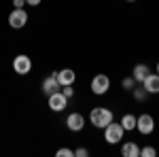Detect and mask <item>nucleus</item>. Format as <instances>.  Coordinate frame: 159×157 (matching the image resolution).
Instances as JSON below:
<instances>
[{
	"mask_svg": "<svg viewBox=\"0 0 159 157\" xmlns=\"http://www.w3.org/2000/svg\"><path fill=\"white\" fill-rule=\"evenodd\" d=\"M72 155H74L72 149H60L57 151V157H72Z\"/></svg>",
	"mask_w": 159,
	"mask_h": 157,
	"instance_id": "obj_19",
	"label": "nucleus"
},
{
	"mask_svg": "<svg viewBox=\"0 0 159 157\" xmlns=\"http://www.w3.org/2000/svg\"><path fill=\"white\" fill-rule=\"evenodd\" d=\"M66 125H68L70 132H81V130L85 127V117H83L81 113H70V115L66 117Z\"/></svg>",
	"mask_w": 159,
	"mask_h": 157,
	"instance_id": "obj_8",
	"label": "nucleus"
},
{
	"mask_svg": "<svg viewBox=\"0 0 159 157\" xmlns=\"http://www.w3.org/2000/svg\"><path fill=\"white\" fill-rule=\"evenodd\" d=\"M89 87H91V91L96 96H104V94H108V89H110V76L108 74H96L91 79Z\"/></svg>",
	"mask_w": 159,
	"mask_h": 157,
	"instance_id": "obj_3",
	"label": "nucleus"
},
{
	"mask_svg": "<svg viewBox=\"0 0 159 157\" xmlns=\"http://www.w3.org/2000/svg\"><path fill=\"white\" fill-rule=\"evenodd\" d=\"M136 130L142 134V136L153 134V130H155V119H153V115H148V113L138 115V117H136Z\"/></svg>",
	"mask_w": 159,
	"mask_h": 157,
	"instance_id": "obj_4",
	"label": "nucleus"
},
{
	"mask_svg": "<svg viewBox=\"0 0 159 157\" xmlns=\"http://www.w3.org/2000/svg\"><path fill=\"white\" fill-rule=\"evenodd\" d=\"M89 121H91V125H93V127L104 130L110 121H115V115H112V110H110V109H104V106H93V109H91V113H89Z\"/></svg>",
	"mask_w": 159,
	"mask_h": 157,
	"instance_id": "obj_1",
	"label": "nucleus"
},
{
	"mask_svg": "<svg viewBox=\"0 0 159 157\" xmlns=\"http://www.w3.org/2000/svg\"><path fill=\"white\" fill-rule=\"evenodd\" d=\"M13 7H15V9H24L25 0H13Z\"/></svg>",
	"mask_w": 159,
	"mask_h": 157,
	"instance_id": "obj_21",
	"label": "nucleus"
},
{
	"mask_svg": "<svg viewBox=\"0 0 159 157\" xmlns=\"http://www.w3.org/2000/svg\"><path fill=\"white\" fill-rule=\"evenodd\" d=\"M134 85H136L134 76H125V79L121 81V87H123V89H127V91H132V89H134Z\"/></svg>",
	"mask_w": 159,
	"mask_h": 157,
	"instance_id": "obj_16",
	"label": "nucleus"
},
{
	"mask_svg": "<svg viewBox=\"0 0 159 157\" xmlns=\"http://www.w3.org/2000/svg\"><path fill=\"white\" fill-rule=\"evenodd\" d=\"M157 74H159V62H157Z\"/></svg>",
	"mask_w": 159,
	"mask_h": 157,
	"instance_id": "obj_23",
	"label": "nucleus"
},
{
	"mask_svg": "<svg viewBox=\"0 0 159 157\" xmlns=\"http://www.w3.org/2000/svg\"><path fill=\"white\" fill-rule=\"evenodd\" d=\"M148 72H151V68H148L147 64H136L134 70H132V76H134L136 83H142V81H144V76H147Z\"/></svg>",
	"mask_w": 159,
	"mask_h": 157,
	"instance_id": "obj_13",
	"label": "nucleus"
},
{
	"mask_svg": "<svg viewBox=\"0 0 159 157\" xmlns=\"http://www.w3.org/2000/svg\"><path fill=\"white\" fill-rule=\"evenodd\" d=\"M119 123L123 125V130H125V132H132V130H136V117H134V115H129V113H127V115H123Z\"/></svg>",
	"mask_w": 159,
	"mask_h": 157,
	"instance_id": "obj_14",
	"label": "nucleus"
},
{
	"mask_svg": "<svg viewBox=\"0 0 159 157\" xmlns=\"http://www.w3.org/2000/svg\"><path fill=\"white\" fill-rule=\"evenodd\" d=\"M47 104H49V109L53 110V113H61V110L68 106V98L60 91H53V94H49L47 96Z\"/></svg>",
	"mask_w": 159,
	"mask_h": 157,
	"instance_id": "obj_6",
	"label": "nucleus"
},
{
	"mask_svg": "<svg viewBox=\"0 0 159 157\" xmlns=\"http://www.w3.org/2000/svg\"><path fill=\"white\" fill-rule=\"evenodd\" d=\"M13 70L19 74V76L30 74V70H32V60H30L25 53H19V55L13 60Z\"/></svg>",
	"mask_w": 159,
	"mask_h": 157,
	"instance_id": "obj_7",
	"label": "nucleus"
},
{
	"mask_svg": "<svg viewBox=\"0 0 159 157\" xmlns=\"http://www.w3.org/2000/svg\"><path fill=\"white\" fill-rule=\"evenodd\" d=\"M132 91H134V98L138 100V102H144V100L148 98V91L144 89V87H138V85H134V89H132Z\"/></svg>",
	"mask_w": 159,
	"mask_h": 157,
	"instance_id": "obj_15",
	"label": "nucleus"
},
{
	"mask_svg": "<svg viewBox=\"0 0 159 157\" xmlns=\"http://www.w3.org/2000/svg\"><path fill=\"white\" fill-rule=\"evenodd\" d=\"M142 87L148 91V96H155V94H159V74L155 72H148L147 76H144V81H142Z\"/></svg>",
	"mask_w": 159,
	"mask_h": 157,
	"instance_id": "obj_9",
	"label": "nucleus"
},
{
	"mask_svg": "<svg viewBox=\"0 0 159 157\" xmlns=\"http://www.w3.org/2000/svg\"><path fill=\"white\" fill-rule=\"evenodd\" d=\"M28 24V11L25 9H13L9 13V25L13 30H21Z\"/></svg>",
	"mask_w": 159,
	"mask_h": 157,
	"instance_id": "obj_5",
	"label": "nucleus"
},
{
	"mask_svg": "<svg viewBox=\"0 0 159 157\" xmlns=\"http://www.w3.org/2000/svg\"><path fill=\"white\" fill-rule=\"evenodd\" d=\"M74 155H76V157H87V155H89V151H87L85 146H79V149L74 151Z\"/></svg>",
	"mask_w": 159,
	"mask_h": 157,
	"instance_id": "obj_20",
	"label": "nucleus"
},
{
	"mask_svg": "<svg viewBox=\"0 0 159 157\" xmlns=\"http://www.w3.org/2000/svg\"><path fill=\"white\" fill-rule=\"evenodd\" d=\"M140 155L142 157H155L157 155V149L155 146H144V149H140Z\"/></svg>",
	"mask_w": 159,
	"mask_h": 157,
	"instance_id": "obj_17",
	"label": "nucleus"
},
{
	"mask_svg": "<svg viewBox=\"0 0 159 157\" xmlns=\"http://www.w3.org/2000/svg\"><path fill=\"white\" fill-rule=\"evenodd\" d=\"M125 2H136V0H125Z\"/></svg>",
	"mask_w": 159,
	"mask_h": 157,
	"instance_id": "obj_24",
	"label": "nucleus"
},
{
	"mask_svg": "<svg viewBox=\"0 0 159 157\" xmlns=\"http://www.w3.org/2000/svg\"><path fill=\"white\" fill-rule=\"evenodd\" d=\"M61 94L70 100V98L74 96V87H72V85H64V87H61Z\"/></svg>",
	"mask_w": 159,
	"mask_h": 157,
	"instance_id": "obj_18",
	"label": "nucleus"
},
{
	"mask_svg": "<svg viewBox=\"0 0 159 157\" xmlns=\"http://www.w3.org/2000/svg\"><path fill=\"white\" fill-rule=\"evenodd\" d=\"M123 134H125V130H123L121 123L110 121L108 125L104 127V140H106L108 145H119V142L123 140Z\"/></svg>",
	"mask_w": 159,
	"mask_h": 157,
	"instance_id": "obj_2",
	"label": "nucleus"
},
{
	"mask_svg": "<svg viewBox=\"0 0 159 157\" xmlns=\"http://www.w3.org/2000/svg\"><path fill=\"white\" fill-rule=\"evenodd\" d=\"M121 155L123 157H138L140 155V146H138V142H136V140H132V142H123Z\"/></svg>",
	"mask_w": 159,
	"mask_h": 157,
	"instance_id": "obj_12",
	"label": "nucleus"
},
{
	"mask_svg": "<svg viewBox=\"0 0 159 157\" xmlns=\"http://www.w3.org/2000/svg\"><path fill=\"white\" fill-rule=\"evenodd\" d=\"M60 89H61V85H60V81H57L55 72L43 81V94H45V96H49V94H53V91H60Z\"/></svg>",
	"mask_w": 159,
	"mask_h": 157,
	"instance_id": "obj_11",
	"label": "nucleus"
},
{
	"mask_svg": "<svg viewBox=\"0 0 159 157\" xmlns=\"http://www.w3.org/2000/svg\"><path fill=\"white\" fill-rule=\"evenodd\" d=\"M43 0H25V7H38Z\"/></svg>",
	"mask_w": 159,
	"mask_h": 157,
	"instance_id": "obj_22",
	"label": "nucleus"
},
{
	"mask_svg": "<svg viewBox=\"0 0 159 157\" xmlns=\"http://www.w3.org/2000/svg\"><path fill=\"white\" fill-rule=\"evenodd\" d=\"M55 76H57L61 87L64 85H74V81H76V72H74L72 68H61L60 72H55Z\"/></svg>",
	"mask_w": 159,
	"mask_h": 157,
	"instance_id": "obj_10",
	"label": "nucleus"
}]
</instances>
